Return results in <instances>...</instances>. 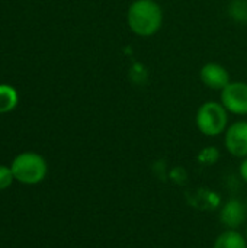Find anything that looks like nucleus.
<instances>
[{
  "mask_svg": "<svg viewBox=\"0 0 247 248\" xmlns=\"http://www.w3.org/2000/svg\"><path fill=\"white\" fill-rule=\"evenodd\" d=\"M127 23L137 36L150 38L163 25V10L154 0H135L127 10Z\"/></svg>",
  "mask_w": 247,
  "mask_h": 248,
  "instance_id": "f257e3e1",
  "label": "nucleus"
},
{
  "mask_svg": "<svg viewBox=\"0 0 247 248\" xmlns=\"http://www.w3.org/2000/svg\"><path fill=\"white\" fill-rule=\"evenodd\" d=\"M195 124L205 137H218L229 128V112L221 102L208 100L198 108Z\"/></svg>",
  "mask_w": 247,
  "mask_h": 248,
  "instance_id": "f03ea898",
  "label": "nucleus"
},
{
  "mask_svg": "<svg viewBox=\"0 0 247 248\" xmlns=\"http://www.w3.org/2000/svg\"><path fill=\"white\" fill-rule=\"evenodd\" d=\"M15 180L25 185H38L47 176V161L36 153H22L15 157L10 166Z\"/></svg>",
  "mask_w": 247,
  "mask_h": 248,
  "instance_id": "7ed1b4c3",
  "label": "nucleus"
},
{
  "mask_svg": "<svg viewBox=\"0 0 247 248\" xmlns=\"http://www.w3.org/2000/svg\"><path fill=\"white\" fill-rule=\"evenodd\" d=\"M220 100L229 113L237 116L247 115V83L246 81H230L227 87L221 90Z\"/></svg>",
  "mask_w": 247,
  "mask_h": 248,
  "instance_id": "20e7f679",
  "label": "nucleus"
},
{
  "mask_svg": "<svg viewBox=\"0 0 247 248\" xmlns=\"http://www.w3.org/2000/svg\"><path fill=\"white\" fill-rule=\"evenodd\" d=\"M224 145L230 155L247 157V121H236L224 132Z\"/></svg>",
  "mask_w": 247,
  "mask_h": 248,
  "instance_id": "39448f33",
  "label": "nucleus"
},
{
  "mask_svg": "<svg viewBox=\"0 0 247 248\" xmlns=\"http://www.w3.org/2000/svg\"><path fill=\"white\" fill-rule=\"evenodd\" d=\"M199 78L204 86L211 90H223L230 84V73L218 62H207L199 70Z\"/></svg>",
  "mask_w": 247,
  "mask_h": 248,
  "instance_id": "423d86ee",
  "label": "nucleus"
},
{
  "mask_svg": "<svg viewBox=\"0 0 247 248\" xmlns=\"http://www.w3.org/2000/svg\"><path fill=\"white\" fill-rule=\"evenodd\" d=\"M247 217L246 203L237 198L229 199L220 211V222L227 230H237L245 224Z\"/></svg>",
  "mask_w": 247,
  "mask_h": 248,
  "instance_id": "0eeeda50",
  "label": "nucleus"
},
{
  "mask_svg": "<svg viewBox=\"0 0 247 248\" xmlns=\"http://www.w3.org/2000/svg\"><path fill=\"white\" fill-rule=\"evenodd\" d=\"M214 248H247L246 237L237 230H226L215 238Z\"/></svg>",
  "mask_w": 247,
  "mask_h": 248,
  "instance_id": "6e6552de",
  "label": "nucleus"
},
{
  "mask_svg": "<svg viewBox=\"0 0 247 248\" xmlns=\"http://www.w3.org/2000/svg\"><path fill=\"white\" fill-rule=\"evenodd\" d=\"M19 103L17 90L9 84H0V115L12 112Z\"/></svg>",
  "mask_w": 247,
  "mask_h": 248,
  "instance_id": "1a4fd4ad",
  "label": "nucleus"
},
{
  "mask_svg": "<svg viewBox=\"0 0 247 248\" xmlns=\"http://www.w3.org/2000/svg\"><path fill=\"white\" fill-rule=\"evenodd\" d=\"M229 15L239 23L247 20V0H233L229 6Z\"/></svg>",
  "mask_w": 247,
  "mask_h": 248,
  "instance_id": "9d476101",
  "label": "nucleus"
},
{
  "mask_svg": "<svg viewBox=\"0 0 247 248\" xmlns=\"http://www.w3.org/2000/svg\"><path fill=\"white\" fill-rule=\"evenodd\" d=\"M197 160L202 166H214L220 160V150L217 147H205L199 151Z\"/></svg>",
  "mask_w": 247,
  "mask_h": 248,
  "instance_id": "9b49d317",
  "label": "nucleus"
},
{
  "mask_svg": "<svg viewBox=\"0 0 247 248\" xmlns=\"http://www.w3.org/2000/svg\"><path fill=\"white\" fill-rule=\"evenodd\" d=\"M13 180H15V176H13L12 169L6 166H0V190L7 189Z\"/></svg>",
  "mask_w": 247,
  "mask_h": 248,
  "instance_id": "f8f14e48",
  "label": "nucleus"
},
{
  "mask_svg": "<svg viewBox=\"0 0 247 248\" xmlns=\"http://www.w3.org/2000/svg\"><path fill=\"white\" fill-rule=\"evenodd\" d=\"M239 173H240L242 180L247 183V157L246 158H242V163H240V167H239Z\"/></svg>",
  "mask_w": 247,
  "mask_h": 248,
  "instance_id": "ddd939ff",
  "label": "nucleus"
},
{
  "mask_svg": "<svg viewBox=\"0 0 247 248\" xmlns=\"http://www.w3.org/2000/svg\"><path fill=\"white\" fill-rule=\"evenodd\" d=\"M245 237H246V241H247V228H246V235H245Z\"/></svg>",
  "mask_w": 247,
  "mask_h": 248,
  "instance_id": "4468645a",
  "label": "nucleus"
},
{
  "mask_svg": "<svg viewBox=\"0 0 247 248\" xmlns=\"http://www.w3.org/2000/svg\"><path fill=\"white\" fill-rule=\"evenodd\" d=\"M246 206H247V201H246Z\"/></svg>",
  "mask_w": 247,
  "mask_h": 248,
  "instance_id": "2eb2a0df",
  "label": "nucleus"
}]
</instances>
